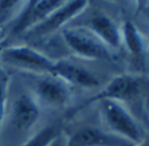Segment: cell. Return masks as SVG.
Here are the masks:
<instances>
[{
  "label": "cell",
  "mask_w": 149,
  "mask_h": 146,
  "mask_svg": "<svg viewBox=\"0 0 149 146\" xmlns=\"http://www.w3.org/2000/svg\"><path fill=\"white\" fill-rule=\"evenodd\" d=\"M149 80L144 75L140 74H120L113 78L98 94L93 95L90 99L85 100L80 105L74 107L70 111V117L77 115L80 111L85 109L86 107L97 104L102 100H115L119 103L135 102L144 96L148 92Z\"/></svg>",
  "instance_id": "1"
},
{
  "label": "cell",
  "mask_w": 149,
  "mask_h": 146,
  "mask_svg": "<svg viewBox=\"0 0 149 146\" xmlns=\"http://www.w3.org/2000/svg\"><path fill=\"white\" fill-rule=\"evenodd\" d=\"M105 129L110 133L126 140L132 145H137L144 140L147 134L141 128L140 123L134 117L123 103L115 100H102L97 104Z\"/></svg>",
  "instance_id": "2"
},
{
  "label": "cell",
  "mask_w": 149,
  "mask_h": 146,
  "mask_svg": "<svg viewBox=\"0 0 149 146\" xmlns=\"http://www.w3.org/2000/svg\"><path fill=\"white\" fill-rule=\"evenodd\" d=\"M62 36L74 55L88 61H111L113 51L105 46L93 33L79 25H68Z\"/></svg>",
  "instance_id": "3"
},
{
  "label": "cell",
  "mask_w": 149,
  "mask_h": 146,
  "mask_svg": "<svg viewBox=\"0 0 149 146\" xmlns=\"http://www.w3.org/2000/svg\"><path fill=\"white\" fill-rule=\"evenodd\" d=\"M0 61L8 66L34 75L51 74L55 62V59H51L46 54L28 45H17L3 49L0 51Z\"/></svg>",
  "instance_id": "4"
},
{
  "label": "cell",
  "mask_w": 149,
  "mask_h": 146,
  "mask_svg": "<svg viewBox=\"0 0 149 146\" xmlns=\"http://www.w3.org/2000/svg\"><path fill=\"white\" fill-rule=\"evenodd\" d=\"M34 97L39 105H46L52 109H62L71 103L72 87L52 74L36 75L33 79Z\"/></svg>",
  "instance_id": "5"
},
{
  "label": "cell",
  "mask_w": 149,
  "mask_h": 146,
  "mask_svg": "<svg viewBox=\"0 0 149 146\" xmlns=\"http://www.w3.org/2000/svg\"><path fill=\"white\" fill-rule=\"evenodd\" d=\"M88 4H89L88 0H68L62 7L54 11L49 17L29 29L25 34L30 37H45L59 29H64L65 26L73 23L74 18L85 12Z\"/></svg>",
  "instance_id": "6"
},
{
  "label": "cell",
  "mask_w": 149,
  "mask_h": 146,
  "mask_svg": "<svg viewBox=\"0 0 149 146\" xmlns=\"http://www.w3.org/2000/svg\"><path fill=\"white\" fill-rule=\"evenodd\" d=\"M72 25H79V26L88 29L90 33L94 34L113 53L118 51L122 47L120 26L113 20V17H110L109 15L101 12V11L92 12L82 23L72 24Z\"/></svg>",
  "instance_id": "7"
},
{
  "label": "cell",
  "mask_w": 149,
  "mask_h": 146,
  "mask_svg": "<svg viewBox=\"0 0 149 146\" xmlns=\"http://www.w3.org/2000/svg\"><path fill=\"white\" fill-rule=\"evenodd\" d=\"M41 117V105L31 92L20 94L12 103L9 123L13 130L25 133L30 130Z\"/></svg>",
  "instance_id": "8"
},
{
  "label": "cell",
  "mask_w": 149,
  "mask_h": 146,
  "mask_svg": "<svg viewBox=\"0 0 149 146\" xmlns=\"http://www.w3.org/2000/svg\"><path fill=\"white\" fill-rule=\"evenodd\" d=\"M52 75L60 78L71 87L95 88L100 86V79L93 71L82 65L71 62L68 59H56L52 66Z\"/></svg>",
  "instance_id": "9"
},
{
  "label": "cell",
  "mask_w": 149,
  "mask_h": 146,
  "mask_svg": "<svg viewBox=\"0 0 149 146\" xmlns=\"http://www.w3.org/2000/svg\"><path fill=\"white\" fill-rule=\"evenodd\" d=\"M67 146H134L126 140L98 126H82L74 130L67 141Z\"/></svg>",
  "instance_id": "10"
},
{
  "label": "cell",
  "mask_w": 149,
  "mask_h": 146,
  "mask_svg": "<svg viewBox=\"0 0 149 146\" xmlns=\"http://www.w3.org/2000/svg\"><path fill=\"white\" fill-rule=\"evenodd\" d=\"M122 47L127 50L131 62L140 70H144L148 55V44L140 29L132 21L126 20L120 28Z\"/></svg>",
  "instance_id": "11"
},
{
  "label": "cell",
  "mask_w": 149,
  "mask_h": 146,
  "mask_svg": "<svg viewBox=\"0 0 149 146\" xmlns=\"http://www.w3.org/2000/svg\"><path fill=\"white\" fill-rule=\"evenodd\" d=\"M68 0H38L33 7H30L21 18L15 24L13 33L15 34H25L29 29L36 26L41 21H43L46 17H49L54 11H56L59 7H62Z\"/></svg>",
  "instance_id": "12"
},
{
  "label": "cell",
  "mask_w": 149,
  "mask_h": 146,
  "mask_svg": "<svg viewBox=\"0 0 149 146\" xmlns=\"http://www.w3.org/2000/svg\"><path fill=\"white\" fill-rule=\"evenodd\" d=\"M30 0H0V28L17 23L28 9Z\"/></svg>",
  "instance_id": "13"
},
{
  "label": "cell",
  "mask_w": 149,
  "mask_h": 146,
  "mask_svg": "<svg viewBox=\"0 0 149 146\" xmlns=\"http://www.w3.org/2000/svg\"><path fill=\"white\" fill-rule=\"evenodd\" d=\"M62 132L63 126L60 123L49 124L28 138L21 146H52V144L60 137Z\"/></svg>",
  "instance_id": "14"
},
{
  "label": "cell",
  "mask_w": 149,
  "mask_h": 146,
  "mask_svg": "<svg viewBox=\"0 0 149 146\" xmlns=\"http://www.w3.org/2000/svg\"><path fill=\"white\" fill-rule=\"evenodd\" d=\"M8 90H9V75L0 65V146H1V132L4 125V118L7 115Z\"/></svg>",
  "instance_id": "15"
},
{
  "label": "cell",
  "mask_w": 149,
  "mask_h": 146,
  "mask_svg": "<svg viewBox=\"0 0 149 146\" xmlns=\"http://www.w3.org/2000/svg\"><path fill=\"white\" fill-rule=\"evenodd\" d=\"M135 4H136V12L140 13L147 7H149V0H135Z\"/></svg>",
  "instance_id": "16"
},
{
  "label": "cell",
  "mask_w": 149,
  "mask_h": 146,
  "mask_svg": "<svg viewBox=\"0 0 149 146\" xmlns=\"http://www.w3.org/2000/svg\"><path fill=\"white\" fill-rule=\"evenodd\" d=\"M135 146H149V136H145L141 142H139V144Z\"/></svg>",
  "instance_id": "17"
},
{
  "label": "cell",
  "mask_w": 149,
  "mask_h": 146,
  "mask_svg": "<svg viewBox=\"0 0 149 146\" xmlns=\"http://www.w3.org/2000/svg\"><path fill=\"white\" fill-rule=\"evenodd\" d=\"M37 1H38V0H30V3H29V7H28V9H29V8H30V7H33V5L36 4ZM28 9H26V11H28ZM26 11H25V12H26Z\"/></svg>",
  "instance_id": "18"
},
{
  "label": "cell",
  "mask_w": 149,
  "mask_h": 146,
  "mask_svg": "<svg viewBox=\"0 0 149 146\" xmlns=\"http://www.w3.org/2000/svg\"><path fill=\"white\" fill-rule=\"evenodd\" d=\"M3 37H4V32H3V29L0 28V41L3 39Z\"/></svg>",
  "instance_id": "19"
},
{
  "label": "cell",
  "mask_w": 149,
  "mask_h": 146,
  "mask_svg": "<svg viewBox=\"0 0 149 146\" xmlns=\"http://www.w3.org/2000/svg\"><path fill=\"white\" fill-rule=\"evenodd\" d=\"M115 1H118V3H124V1H127V0H115Z\"/></svg>",
  "instance_id": "20"
}]
</instances>
